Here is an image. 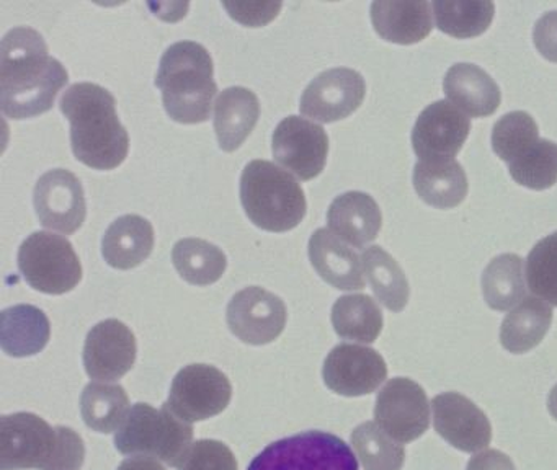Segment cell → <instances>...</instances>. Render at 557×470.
<instances>
[{"label":"cell","mask_w":557,"mask_h":470,"mask_svg":"<svg viewBox=\"0 0 557 470\" xmlns=\"http://www.w3.org/2000/svg\"><path fill=\"white\" fill-rule=\"evenodd\" d=\"M329 228L357 248H364L380 234L383 214L367 193L348 191L337 196L327 211Z\"/></svg>","instance_id":"ffe728a7"},{"label":"cell","mask_w":557,"mask_h":470,"mask_svg":"<svg viewBox=\"0 0 557 470\" xmlns=\"http://www.w3.org/2000/svg\"><path fill=\"white\" fill-rule=\"evenodd\" d=\"M175 270L194 286H210L223 277L227 267L224 251L203 238H182L174 245Z\"/></svg>","instance_id":"f546056e"},{"label":"cell","mask_w":557,"mask_h":470,"mask_svg":"<svg viewBox=\"0 0 557 470\" xmlns=\"http://www.w3.org/2000/svg\"><path fill=\"white\" fill-rule=\"evenodd\" d=\"M61 111L71 123V146L84 165L113 170L128 157L129 136L116 114L115 97L90 82L73 85L61 98Z\"/></svg>","instance_id":"7a4b0ae2"},{"label":"cell","mask_w":557,"mask_h":470,"mask_svg":"<svg viewBox=\"0 0 557 470\" xmlns=\"http://www.w3.org/2000/svg\"><path fill=\"white\" fill-rule=\"evenodd\" d=\"M332 325L341 338L368 345L381 335L383 312L367 294H351L332 307Z\"/></svg>","instance_id":"83f0119b"},{"label":"cell","mask_w":557,"mask_h":470,"mask_svg":"<svg viewBox=\"0 0 557 470\" xmlns=\"http://www.w3.org/2000/svg\"><path fill=\"white\" fill-rule=\"evenodd\" d=\"M84 459L86 446L73 428H51L25 411L0 418L2 470H79Z\"/></svg>","instance_id":"3957f363"},{"label":"cell","mask_w":557,"mask_h":470,"mask_svg":"<svg viewBox=\"0 0 557 470\" xmlns=\"http://www.w3.org/2000/svg\"><path fill=\"white\" fill-rule=\"evenodd\" d=\"M233 397V385L220 369L208 364L185 366L172 382L168 407L187 423L223 413Z\"/></svg>","instance_id":"9c48e42d"},{"label":"cell","mask_w":557,"mask_h":470,"mask_svg":"<svg viewBox=\"0 0 557 470\" xmlns=\"http://www.w3.org/2000/svg\"><path fill=\"white\" fill-rule=\"evenodd\" d=\"M550 323L553 309L544 300L527 297L502 322V346L515 355L530 351L543 342Z\"/></svg>","instance_id":"4316f807"},{"label":"cell","mask_w":557,"mask_h":470,"mask_svg":"<svg viewBox=\"0 0 557 470\" xmlns=\"http://www.w3.org/2000/svg\"><path fill=\"white\" fill-rule=\"evenodd\" d=\"M534 46L550 62H557V12L541 16L534 25Z\"/></svg>","instance_id":"ab89813d"},{"label":"cell","mask_w":557,"mask_h":470,"mask_svg":"<svg viewBox=\"0 0 557 470\" xmlns=\"http://www.w3.org/2000/svg\"><path fill=\"white\" fill-rule=\"evenodd\" d=\"M432 3L380 0L371 3V22L381 38L396 45H416L433 28Z\"/></svg>","instance_id":"7402d4cb"},{"label":"cell","mask_w":557,"mask_h":470,"mask_svg":"<svg viewBox=\"0 0 557 470\" xmlns=\"http://www.w3.org/2000/svg\"><path fill=\"white\" fill-rule=\"evenodd\" d=\"M135 333L116 319L97 323L84 345V366L89 378L113 382L132 371L136 361Z\"/></svg>","instance_id":"e0dca14e"},{"label":"cell","mask_w":557,"mask_h":470,"mask_svg":"<svg viewBox=\"0 0 557 470\" xmlns=\"http://www.w3.org/2000/svg\"><path fill=\"white\" fill-rule=\"evenodd\" d=\"M260 116L257 95L246 87H230L221 91L214 103V131L224 152L243 146Z\"/></svg>","instance_id":"603a6c76"},{"label":"cell","mask_w":557,"mask_h":470,"mask_svg":"<svg viewBox=\"0 0 557 470\" xmlns=\"http://www.w3.org/2000/svg\"><path fill=\"white\" fill-rule=\"evenodd\" d=\"M527 281L534 296L557 307V232L537 242L528 255Z\"/></svg>","instance_id":"8d00e7d4"},{"label":"cell","mask_w":557,"mask_h":470,"mask_svg":"<svg viewBox=\"0 0 557 470\" xmlns=\"http://www.w3.org/2000/svg\"><path fill=\"white\" fill-rule=\"evenodd\" d=\"M322 378L335 394L361 397L386 381L387 366L376 349L342 343L325 358Z\"/></svg>","instance_id":"9a60e30c"},{"label":"cell","mask_w":557,"mask_h":470,"mask_svg":"<svg viewBox=\"0 0 557 470\" xmlns=\"http://www.w3.org/2000/svg\"><path fill=\"white\" fill-rule=\"evenodd\" d=\"M231 332L249 345L275 342L286 325L282 297L259 286L246 287L230 300L226 312Z\"/></svg>","instance_id":"7c38bea8"},{"label":"cell","mask_w":557,"mask_h":470,"mask_svg":"<svg viewBox=\"0 0 557 470\" xmlns=\"http://www.w3.org/2000/svg\"><path fill=\"white\" fill-rule=\"evenodd\" d=\"M413 186L426 205L451 209L468 195V176L455 159L419 160L413 169Z\"/></svg>","instance_id":"484cf974"},{"label":"cell","mask_w":557,"mask_h":470,"mask_svg":"<svg viewBox=\"0 0 557 470\" xmlns=\"http://www.w3.org/2000/svg\"><path fill=\"white\" fill-rule=\"evenodd\" d=\"M471 131V120L448 100L435 101L420 113L412 146L420 160L455 159Z\"/></svg>","instance_id":"ac0fdd59"},{"label":"cell","mask_w":557,"mask_h":470,"mask_svg":"<svg viewBox=\"0 0 557 470\" xmlns=\"http://www.w3.org/2000/svg\"><path fill=\"white\" fill-rule=\"evenodd\" d=\"M309 260L319 276L341 290L364 287L363 263L357 251L331 228H318L309 238Z\"/></svg>","instance_id":"d6986e66"},{"label":"cell","mask_w":557,"mask_h":470,"mask_svg":"<svg viewBox=\"0 0 557 470\" xmlns=\"http://www.w3.org/2000/svg\"><path fill=\"white\" fill-rule=\"evenodd\" d=\"M70 75L51 58L44 36L28 26L11 29L0 45V107L11 120L47 113Z\"/></svg>","instance_id":"6da1fadb"},{"label":"cell","mask_w":557,"mask_h":470,"mask_svg":"<svg viewBox=\"0 0 557 470\" xmlns=\"http://www.w3.org/2000/svg\"><path fill=\"white\" fill-rule=\"evenodd\" d=\"M508 166L511 178L521 186L536 191L550 188L557 182V144L540 139Z\"/></svg>","instance_id":"e575fe53"},{"label":"cell","mask_w":557,"mask_h":470,"mask_svg":"<svg viewBox=\"0 0 557 470\" xmlns=\"http://www.w3.org/2000/svg\"><path fill=\"white\" fill-rule=\"evenodd\" d=\"M154 248V227L148 219L126 214L116 219L102 238V255L116 270H132L148 260Z\"/></svg>","instance_id":"cb8c5ba5"},{"label":"cell","mask_w":557,"mask_h":470,"mask_svg":"<svg viewBox=\"0 0 557 470\" xmlns=\"http://www.w3.org/2000/svg\"><path fill=\"white\" fill-rule=\"evenodd\" d=\"M547 408H549L550 417L557 421V384L550 391L549 398H547Z\"/></svg>","instance_id":"7bdbcfd3"},{"label":"cell","mask_w":557,"mask_h":470,"mask_svg":"<svg viewBox=\"0 0 557 470\" xmlns=\"http://www.w3.org/2000/svg\"><path fill=\"white\" fill-rule=\"evenodd\" d=\"M116 470H165L159 460L151 457L133 456L123 460Z\"/></svg>","instance_id":"b9f144b4"},{"label":"cell","mask_w":557,"mask_h":470,"mask_svg":"<svg viewBox=\"0 0 557 470\" xmlns=\"http://www.w3.org/2000/svg\"><path fill=\"white\" fill-rule=\"evenodd\" d=\"M34 205L41 225L51 231L74 234L86 221L83 183L70 170L54 169L45 173L35 186Z\"/></svg>","instance_id":"5bb4252c"},{"label":"cell","mask_w":557,"mask_h":470,"mask_svg":"<svg viewBox=\"0 0 557 470\" xmlns=\"http://www.w3.org/2000/svg\"><path fill=\"white\" fill-rule=\"evenodd\" d=\"M129 410L128 394L120 384L90 382L81 397L84 421L97 433L109 434L120 430Z\"/></svg>","instance_id":"4dcf8cb0"},{"label":"cell","mask_w":557,"mask_h":470,"mask_svg":"<svg viewBox=\"0 0 557 470\" xmlns=\"http://www.w3.org/2000/svg\"><path fill=\"white\" fill-rule=\"evenodd\" d=\"M178 470H237L233 450L214 440H200L191 444Z\"/></svg>","instance_id":"74e56055"},{"label":"cell","mask_w":557,"mask_h":470,"mask_svg":"<svg viewBox=\"0 0 557 470\" xmlns=\"http://www.w3.org/2000/svg\"><path fill=\"white\" fill-rule=\"evenodd\" d=\"M351 444L364 470H400L404 467L406 449L376 421H367L355 428Z\"/></svg>","instance_id":"836d02e7"},{"label":"cell","mask_w":557,"mask_h":470,"mask_svg":"<svg viewBox=\"0 0 557 470\" xmlns=\"http://www.w3.org/2000/svg\"><path fill=\"white\" fill-rule=\"evenodd\" d=\"M156 87L162 91V103L172 120L182 124L210 120L218 85L208 49L194 41L172 45L162 55Z\"/></svg>","instance_id":"277c9868"},{"label":"cell","mask_w":557,"mask_h":470,"mask_svg":"<svg viewBox=\"0 0 557 470\" xmlns=\"http://www.w3.org/2000/svg\"><path fill=\"white\" fill-rule=\"evenodd\" d=\"M540 140V131L527 111H511L495 123L492 149L498 159L511 163Z\"/></svg>","instance_id":"d590c367"},{"label":"cell","mask_w":557,"mask_h":470,"mask_svg":"<svg viewBox=\"0 0 557 470\" xmlns=\"http://www.w3.org/2000/svg\"><path fill=\"white\" fill-rule=\"evenodd\" d=\"M374 418L399 443L419 440L430 426L425 391L412 379H391L377 394Z\"/></svg>","instance_id":"30bf717a"},{"label":"cell","mask_w":557,"mask_h":470,"mask_svg":"<svg viewBox=\"0 0 557 470\" xmlns=\"http://www.w3.org/2000/svg\"><path fill=\"white\" fill-rule=\"evenodd\" d=\"M443 90L449 103L474 118L495 113L502 100L500 88L494 78L484 69L469 62H459L448 69Z\"/></svg>","instance_id":"44dd1931"},{"label":"cell","mask_w":557,"mask_h":470,"mask_svg":"<svg viewBox=\"0 0 557 470\" xmlns=\"http://www.w3.org/2000/svg\"><path fill=\"white\" fill-rule=\"evenodd\" d=\"M361 263L377 300L393 312L404 310L409 302L410 287L397 261L380 245H373L363 251Z\"/></svg>","instance_id":"f1b7e54d"},{"label":"cell","mask_w":557,"mask_h":470,"mask_svg":"<svg viewBox=\"0 0 557 470\" xmlns=\"http://www.w3.org/2000/svg\"><path fill=\"white\" fill-rule=\"evenodd\" d=\"M194 441V428L168 405L156 410L148 404L133 405L115 434V447L125 456L151 457L178 467Z\"/></svg>","instance_id":"8992f818"},{"label":"cell","mask_w":557,"mask_h":470,"mask_svg":"<svg viewBox=\"0 0 557 470\" xmlns=\"http://www.w3.org/2000/svg\"><path fill=\"white\" fill-rule=\"evenodd\" d=\"M247 470H358V462L344 440L315 430L275 441Z\"/></svg>","instance_id":"52a82bcc"},{"label":"cell","mask_w":557,"mask_h":470,"mask_svg":"<svg viewBox=\"0 0 557 470\" xmlns=\"http://www.w3.org/2000/svg\"><path fill=\"white\" fill-rule=\"evenodd\" d=\"M224 9L237 22L246 26H263L272 22L283 3L275 2H223Z\"/></svg>","instance_id":"f35d334b"},{"label":"cell","mask_w":557,"mask_h":470,"mask_svg":"<svg viewBox=\"0 0 557 470\" xmlns=\"http://www.w3.org/2000/svg\"><path fill=\"white\" fill-rule=\"evenodd\" d=\"M18 270L34 289L70 293L83 280V267L73 244L63 235L34 232L18 250Z\"/></svg>","instance_id":"ba28073f"},{"label":"cell","mask_w":557,"mask_h":470,"mask_svg":"<svg viewBox=\"0 0 557 470\" xmlns=\"http://www.w3.org/2000/svg\"><path fill=\"white\" fill-rule=\"evenodd\" d=\"M240 201L247 218L269 232L298 227L308 202L301 185L269 160H252L240 176Z\"/></svg>","instance_id":"5b68a950"},{"label":"cell","mask_w":557,"mask_h":470,"mask_svg":"<svg viewBox=\"0 0 557 470\" xmlns=\"http://www.w3.org/2000/svg\"><path fill=\"white\" fill-rule=\"evenodd\" d=\"M433 15L440 32L455 38L482 35L494 20L495 5L487 0H436Z\"/></svg>","instance_id":"d6a6232c"},{"label":"cell","mask_w":557,"mask_h":470,"mask_svg":"<svg viewBox=\"0 0 557 470\" xmlns=\"http://www.w3.org/2000/svg\"><path fill=\"white\" fill-rule=\"evenodd\" d=\"M47 313L30 304H18L0 313V346L14 358H27L44 351L50 342Z\"/></svg>","instance_id":"d4e9b609"},{"label":"cell","mask_w":557,"mask_h":470,"mask_svg":"<svg viewBox=\"0 0 557 470\" xmlns=\"http://www.w3.org/2000/svg\"><path fill=\"white\" fill-rule=\"evenodd\" d=\"M367 84L354 69L337 67L319 74L302 91L299 110L319 123L350 116L363 103Z\"/></svg>","instance_id":"4fadbf2b"},{"label":"cell","mask_w":557,"mask_h":470,"mask_svg":"<svg viewBox=\"0 0 557 470\" xmlns=\"http://www.w3.org/2000/svg\"><path fill=\"white\" fill-rule=\"evenodd\" d=\"M436 433L462 453H478L491 444L492 426L484 411L458 392H445L432 400Z\"/></svg>","instance_id":"2e32d148"},{"label":"cell","mask_w":557,"mask_h":470,"mask_svg":"<svg viewBox=\"0 0 557 470\" xmlns=\"http://www.w3.org/2000/svg\"><path fill=\"white\" fill-rule=\"evenodd\" d=\"M482 293L491 309H511L524 299L523 260L518 255L505 253L494 258L482 273Z\"/></svg>","instance_id":"1f68e13d"},{"label":"cell","mask_w":557,"mask_h":470,"mask_svg":"<svg viewBox=\"0 0 557 470\" xmlns=\"http://www.w3.org/2000/svg\"><path fill=\"white\" fill-rule=\"evenodd\" d=\"M272 152L280 165L308 182L321 175L327 162V133L305 118H285L273 133Z\"/></svg>","instance_id":"8fae6325"},{"label":"cell","mask_w":557,"mask_h":470,"mask_svg":"<svg viewBox=\"0 0 557 470\" xmlns=\"http://www.w3.org/2000/svg\"><path fill=\"white\" fill-rule=\"evenodd\" d=\"M466 470H517L507 454L497 449L484 450L469 459Z\"/></svg>","instance_id":"60d3db41"}]
</instances>
